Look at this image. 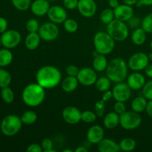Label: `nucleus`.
<instances>
[{
	"label": "nucleus",
	"instance_id": "nucleus-1",
	"mask_svg": "<svg viewBox=\"0 0 152 152\" xmlns=\"http://www.w3.org/2000/svg\"><path fill=\"white\" fill-rule=\"evenodd\" d=\"M36 80L45 90L54 88L62 82V74L56 67L45 65L37 71Z\"/></svg>",
	"mask_w": 152,
	"mask_h": 152
},
{
	"label": "nucleus",
	"instance_id": "nucleus-2",
	"mask_svg": "<svg viewBox=\"0 0 152 152\" xmlns=\"http://www.w3.org/2000/svg\"><path fill=\"white\" fill-rule=\"evenodd\" d=\"M22 99L24 103L31 108L38 107L45 99V89L38 83H31L22 91Z\"/></svg>",
	"mask_w": 152,
	"mask_h": 152
},
{
	"label": "nucleus",
	"instance_id": "nucleus-3",
	"mask_svg": "<svg viewBox=\"0 0 152 152\" xmlns=\"http://www.w3.org/2000/svg\"><path fill=\"white\" fill-rule=\"evenodd\" d=\"M129 65L126 61L120 57L114 58L108 64L106 76L112 83L124 82L129 76Z\"/></svg>",
	"mask_w": 152,
	"mask_h": 152
},
{
	"label": "nucleus",
	"instance_id": "nucleus-4",
	"mask_svg": "<svg viewBox=\"0 0 152 152\" xmlns=\"http://www.w3.org/2000/svg\"><path fill=\"white\" fill-rule=\"evenodd\" d=\"M94 45L100 54H110L115 47V40L105 31H99L94 37Z\"/></svg>",
	"mask_w": 152,
	"mask_h": 152
},
{
	"label": "nucleus",
	"instance_id": "nucleus-5",
	"mask_svg": "<svg viewBox=\"0 0 152 152\" xmlns=\"http://www.w3.org/2000/svg\"><path fill=\"white\" fill-rule=\"evenodd\" d=\"M106 31L115 41H125L129 37V28L126 22L114 19L107 25Z\"/></svg>",
	"mask_w": 152,
	"mask_h": 152
},
{
	"label": "nucleus",
	"instance_id": "nucleus-6",
	"mask_svg": "<svg viewBox=\"0 0 152 152\" xmlns=\"http://www.w3.org/2000/svg\"><path fill=\"white\" fill-rule=\"evenodd\" d=\"M22 124L20 117L15 114H10L4 117L0 125V129L4 136L13 137L19 133Z\"/></svg>",
	"mask_w": 152,
	"mask_h": 152
},
{
	"label": "nucleus",
	"instance_id": "nucleus-7",
	"mask_svg": "<svg viewBox=\"0 0 152 152\" xmlns=\"http://www.w3.org/2000/svg\"><path fill=\"white\" fill-rule=\"evenodd\" d=\"M142 123V117L139 113L127 111L120 115V125L123 129L128 131L137 129Z\"/></svg>",
	"mask_w": 152,
	"mask_h": 152
},
{
	"label": "nucleus",
	"instance_id": "nucleus-8",
	"mask_svg": "<svg viewBox=\"0 0 152 152\" xmlns=\"http://www.w3.org/2000/svg\"><path fill=\"white\" fill-rule=\"evenodd\" d=\"M38 34L43 41L52 42L56 39L59 37V29L57 25L53 22H45L40 25Z\"/></svg>",
	"mask_w": 152,
	"mask_h": 152
},
{
	"label": "nucleus",
	"instance_id": "nucleus-9",
	"mask_svg": "<svg viewBox=\"0 0 152 152\" xmlns=\"http://www.w3.org/2000/svg\"><path fill=\"white\" fill-rule=\"evenodd\" d=\"M149 64V59L146 53L137 52L130 56L128 62L129 68L133 71H140L145 69Z\"/></svg>",
	"mask_w": 152,
	"mask_h": 152
},
{
	"label": "nucleus",
	"instance_id": "nucleus-10",
	"mask_svg": "<svg viewBox=\"0 0 152 152\" xmlns=\"http://www.w3.org/2000/svg\"><path fill=\"white\" fill-rule=\"evenodd\" d=\"M1 45L5 48L13 49L17 47L21 42L22 36L19 31L16 30H8L1 34Z\"/></svg>",
	"mask_w": 152,
	"mask_h": 152
},
{
	"label": "nucleus",
	"instance_id": "nucleus-11",
	"mask_svg": "<svg viewBox=\"0 0 152 152\" xmlns=\"http://www.w3.org/2000/svg\"><path fill=\"white\" fill-rule=\"evenodd\" d=\"M77 78L80 84L84 86H91L96 83L97 74L94 68L86 67L80 69Z\"/></svg>",
	"mask_w": 152,
	"mask_h": 152
},
{
	"label": "nucleus",
	"instance_id": "nucleus-12",
	"mask_svg": "<svg viewBox=\"0 0 152 152\" xmlns=\"http://www.w3.org/2000/svg\"><path fill=\"white\" fill-rule=\"evenodd\" d=\"M113 98L116 101L127 102L132 96V89L127 83L124 82L116 83L112 89Z\"/></svg>",
	"mask_w": 152,
	"mask_h": 152
},
{
	"label": "nucleus",
	"instance_id": "nucleus-13",
	"mask_svg": "<svg viewBox=\"0 0 152 152\" xmlns=\"http://www.w3.org/2000/svg\"><path fill=\"white\" fill-rule=\"evenodd\" d=\"M47 15L50 22H53L56 25L63 24V22L68 18V14L65 8L59 5L51 6Z\"/></svg>",
	"mask_w": 152,
	"mask_h": 152
},
{
	"label": "nucleus",
	"instance_id": "nucleus-14",
	"mask_svg": "<svg viewBox=\"0 0 152 152\" xmlns=\"http://www.w3.org/2000/svg\"><path fill=\"white\" fill-rule=\"evenodd\" d=\"M82 112L75 106H67L62 110V117L64 121L69 125H76L81 121Z\"/></svg>",
	"mask_w": 152,
	"mask_h": 152
},
{
	"label": "nucleus",
	"instance_id": "nucleus-15",
	"mask_svg": "<svg viewBox=\"0 0 152 152\" xmlns=\"http://www.w3.org/2000/svg\"><path fill=\"white\" fill-rule=\"evenodd\" d=\"M77 9L83 17L91 18L96 13L97 5L94 0H79Z\"/></svg>",
	"mask_w": 152,
	"mask_h": 152
},
{
	"label": "nucleus",
	"instance_id": "nucleus-16",
	"mask_svg": "<svg viewBox=\"0 0 152 152\" xmlns=\"http://www.w3.org/2000/svg\"><path fill=\"white\" fill-rule=\"evenodd\" d=\"M114 17L123 22H128L132 16H134V11L132 6L126 4H119L116 8L114 9Z\"/></svg>",
	"mask_w": 152,
	"mask_h": 152
},
{
	"label": "nucleus",
	"instance_id": "nucleus-17",
	"mask_svg": "<svg viewBox=\"0 0 152 152\" xmlns=\"http://www.w3.org/2000/svg\"><path fill=\"white\" fill-rule=\"evenodd\" d=\"M145 78L139 71H134L132 73L127 77V84L132 90L138 91L143 88L145 84Z\"/></svg>",
	"mask_w": 152,
	"mask_h": 152
},
{
	"label": "nucleus",
	"instance_id": "nucleus-18",
	"mask_svg": "<svg viewBox=\"0 0 152 152\" xmlns=\"http://www.w3.org/2000/svg\"><path fill=\"white\" fill-rule=\"evenodd\" d=\"M105 132L102 126L99 125H94L88 129L87 132V140L91 144L97 145L101 140L104 138Z\"/></svg>",
	"mask_w": 152,
	"mask_h": 152
},
{
	"label": "nucleus",
	"instance_id": "nucleus-19",
	"mask_svg": "<svg viewBox=\"0 0 152 152\" xmlns=\"http://www.w3.org/2000/svg\"><path fill=\"white\" fill-rule=\"evenodd\" d=\"M50 7V3L48 0H35L31 3L30 8L35 16H43L48 14Z\"/></svg>",
	"mask_w": 152,
	"mask_h": 152
},
{
	"label": "nucleus",
	"instance_id": "nucleus-20",
	"mask_svg": "<svg viewBox=\"0 0 152 152\" xmlns=\"http://www.w3.org/2000/svg\"><path fill=\"white\" fill-rule=\"evenodd\" d=\"M97 149L99 152H117L120 151L119 144L109 138H103L97 144Z\"/></svg>",
	"mask_w": 152,
	"mask_h": 152
},
{
	"label": "nucleus",
	"instance_id": "nucleus-21",
	"mask_svg": "<svg viewBox=\"0 0 152 152\" xmlns=\"http://www.w3.org/2000/svg\"><path fill=\"white\" fill-rule=\"evenodd\" d=\"M103 125L105 129L112 130L120 125V114L115 111L109 112L105 115L103 119Z\"/></svg>",
	"mask_w": 152,
	"mask_h": 152
},
{
	"label": "nucleus",
	"instance_id": "nucleus-22",
	"mask_svg": "<svg viewBox=\"0 0 152 152\" xmlns=\"http://www.w3.org/2000/svg\"><path fill=\"white\" fill-rule=\"evenodd\" d=\"M41 37L39 35L38 32L29 33L26 36L25 39V47L30 50H34L39 46L41 42Z\"/></svg>",
	"mask_w": 152,
	"mask_h": 152
},
{
	"label": "nucleus",
	"instance_id": "nucleus-23",
	"mask_svg": "<svg viewBox=\"0 0 152 152\" xmlns=\"http://www.w3.org/2000/svg\"><path fill=\"white\" fill-rule=\"evenodd\" d=\"M79 85V81L76 77L68 76L65 79L62 80L61 87L65 92L71 93L77 88Z\"/></svg>",
	"mask_w": 152,
	"mask_h": 152
},
{
	"label": "nucleus",
	"instance_id": "nucleus-24",
	"mask_svg": "<svg viewBox=\"0 0 152 152\" xmlns=\"http://www.w3.org/2000/svg\"><path fill=\"white\" fill-rule=\"evenodd\" d=\"M108 59L105 57V55L103 54H97L96 56H94L92 65L93 68L97 72H103L106 70L108 66Z\"/></svg>",
	"mask_w": 152,
	"mask_h": 152
},
{
	"label": "nucleus",
	"instance_id": "nucleus-25",
	"mask_svg": "<svg viewBox=\"0 0 152 152\" xmlns=\"http://www.w3.org/2000/svg\"><path fill=\"white\" fill-rule=\"evenodd\" d=\"M147 103H148V99L144 96H137L132 101V103H131L132 110L135 112L140 114V113L145 111Z\"/></svg>",
	"mask_w": 152,
	"mask_h": 152
},
{
	"label": "nucleus",
	"instance_id": "nucleus-26",
	"mask_svg": "<svg viewBox=\"0 0 152 152\" xmlns=\"http://www.w3.org/2000/svg\"><path fill=\"white\" fill-rule=\"evenodd\" d=\"M147 33L142 29V28H137L134 30L133 33L132 34V41L136 45H142L146 41Z\"/></svg>",
	"mask_w": 152,
	"mask_h": 152
},
{
	"label": "nucleus",
	"instance_id": "nucleus-27",
	"mask_svg": "<svg viewBox=\"0 0 152 152\" xmlns=\"http://www.w3.org/2000/svg\"><path fill=\"white\" fill-rule=\"evenodd\" d=\"M13 53L10 49H0V67L8 66L13 61Z\"/></svg>",
	"mask_w": 152,
	"mask_h": 152
},
{
	"label": "nucleus",
	"instance_id": "nucleus-28",
	"mask_svg": "<svg viewBox=\"0 0 152 152\" xmlns=\"http://www.w3.org/2000/svg\"><path fill=\"white\" fill-rule=\"evenodd\" d=\"M111 83L112 82L109 80L107 76L106 77H101L99 78H97L96 83H95V86L99 91L105 92L109 90L111 86Z\"/></svg>",
	"mask_w": 152,
	"mask_h": 152
},
{
	"label": "nucleus",
	"instance_id": "nucleus-29",
	"mask_svg": "<svg viewBox=\"0 0 152 152\" xmlns=\"http://www.w3.org/2000/svg\"><path fill=\"white\" fill-rule=\"evenodd\" d=\"M120 151H132L136 148L137 142L134 139L130 137H126L122 140L119 143Z\"/></svg>",
	"mask_w": 152,
	"mask_h": 152
},
{
	"label": "nucleus",
	"instance_id": "nucleus-30",
	"mask_svg": "<svg viewBox=\"0 0 152 152\" xmlns=\"http://www.w3.org/2000/svg\"><path fill=\"white\" fill-rule=\"evenodd\" d=\"M21 120L25 125H33L37 122V114L34 111H26L21 116Z\"/></svg>",
	"mask_w": 152,
	"mask_h": 152
},
{
	"label": "nucleus",
	"instance_id": "nucleus-31",
	"mask_svg": "<svg viewBox=\"0 0 152 152\" xmlns=\"http://www.w3.org/2000/svg\"><path fill=\"white\" fill-rule=\"evenodd\" d=\"M115 19L114 17V9L112 8H105L101 12L100 16H99V19L102 23L105 24V25H108L111 21H113Z\"/></svg>",
	"mask_w": 152,
	"mask_h": 152
},
{
	"label": "nucleus",
	"instance_id": "nucleus-32",
	"mask_svg": "<svg viewBox=\"0 0 152 152\" xmlns=\"http://www.w3.org/2000/svg\"><path fill=\"white\" fill-rule=\"evenodd\" d=\"M1 97L4 102L10 104L14 100V93L9 86L1 88Z\"/></svg>",
	"mask_w": 152,
	"mask_h": 152
},
{
	"label": "nucleus",
	"instance_id": "nucleus-33",
	"mask_svg": "<svg viewBox=\"0 0 152 152\" xmlns=\"http://www.w3.org/2000/svg\"><path fill=\"white\" fill-rule=\"evenodd\" d=\"M11 75L6 70L0 68V88L7 87L11 83Z\"/></svg>",
	"mask_w": 152,
	"mask_h": 152
},
{
	"label": "nucleus",
	"instance_id": "nucleus-34",
	"mask_svg": "<svg viewBox=\"0 0 152 152\" xmlns=\"http://www.w3.org/2000/svg\"><path fill=\"white\" fill-rule=\"evenodd\" d=\"M13 7L20 11H25L31 7V0H11Z\"/></svg>",
	"mask_w": 152,
	"mask_h": 152
},
{
	"label": "nucleus",
	"instance_id": "nucleus-35",
	"mask_svg": "<svg viewBox=\"0 0 152 152\" xmlns=\"http://www.w3.org/2000/svg\"><path fill=\"white\" fill-rule=\"evenodd\" d=\"M63 27L65 31L70 34L77 32L79 28V25L77 21L74 19H68L63 22Z\"/></svg>",
	"mask_w": 152,
	"mask_h": 152
},
{
	"label": "nucleus",
	"instance_id": "nucleus-36",
	"mask_svg": "<svg viewBox=\"0 0 152 152\" xmlns=\"http://www.w3.org/2000/svg\"><path fill=\"white\" fill-rule=\"evenodd\" d=\"M141 28L147 33L152 34V13L146 15L141 22Z\"/></svg>",
	"mask_w": 152,
	"mask_h": 152
},
{
	"label": "nucleus",
	"instance_id": "nucleus-37",
	"mask_svg": "<svg viewBox=\"0 0 152 152\" xmlns=\"http://www.w3.org/2000/svg\"><path fill=\"white\" fill-rule=\"evenodd\" d=\"M97 117L94 111H84L82 112L81 120L86 123H93L96 121Z\"/></svg>",
	"mask_w": 152,
	"mask_h": 152
},
{
	"label": "nucleus",
	"instance_id": "nucleus-38",
	"mask_svg": "<svg viewBox=\"0 0 152 152\" xmlns=\"http://www.w3.org/2000/svg\"><path fill=\"white\" fill-rule=\"evenodd\" d=\"M39 27L40 25L39 24V22L35 19H28L25 24V28H26V30L28 33L38 32Z\"/></svg>",
	"mask_w": 152,
	"mask_h": 152
},
{
	"label": "nucleus",
	"instance_id": "nucleus-39",
	"mask_svg": "<svg viewBox=\"0 0 152 152\" xmlns=\"http://www.w3.org/2000/svg\"><path fill=\"white\" fill-rule=\"evenodd\" d=\"M105 103V102L101 99L97 101L94 105V112L96 113L98 117H102L105 115V108H106Z\"/></svg>",
	"mask_w": 152,
	"mask_h": 152
},
{
	"label": "nucleus",
	"instance_id": "nucleus-40",
	"mask_svg": "<svg viewBox=\"0 0 152 152\" xmlns=\"http://www.w3.org/2000/svg\"><path fill=\"white\" fill-rule=\"evenodd\" d=\"M142 96L148 100H152V80L146 82L142 88Z\"/></svg>",
	"mask_w": 152,
	"mask_h": 152
},
{
	"label": "nucleus",
	"instance_id": "nucleus-41",
	"mask_svg": "<svg viewBox=\"0 0 152 152\" xmlns=\"http://www.w3.org/2000/svg\"><path fill=\"white\" fill-rule=\"evenodd\" d=\"M41 146L44 152H56L53 149V140L50 138H45L41 142Z\"/></svg>",
	"mask_w": 152,
	"mask_h": 152
},
{
	"label": "nucleus",
	"instance_id": "nucleus-42",
	"mask_svg": "<svg viewBox=\"0 0 152 152\" xmlns=\"http://www.w3.org/2000/svg\"><path fill=\"white\" fill-rule=\"evenodd\" d=\"M114 110L116 113L118 114H122L126 111V106L125 105L124 102H120V101H116L114 105Z\"/></svg>",
	"mask_w": 152,
	"mask_h": 152
},
{
	"label": "nucleus",
	"instance_id": "nucleus-43",
	"mask_svg": "<svg viewBox=\"0 0 152 152\" xmlns=\"http://www.w3.org/2000/svg\"><path fill=\"white\" fill-rule=\"evenodd\" d=\"M79 0H63V6L68 10H74L77 8Z\"/></svg>",
	"mask_w": 152,
	"mask_h": 152
},
{
	"label": "nucleus",
	"instance_id": "nucleus-44",
	"mask_svg": "<svg viewBox=\"0 0 152 152\" xmlns=\"http://www.w3.org/2000/svg\"><path fill=\"white\" fill-rule=\"evenodd\" d=\"M128 26L129 28H132V29H136V28H139L140 25H141L140 19L138 17H135V16H132L129 21H128Z\"/></svg>",
	"mask_w": 152,
	"mask_h": 152
},
{
	"label": "nucleus",
	"instance_id": "nucleus-45",
	"mask_svg": "<svg viewBox=\"0 0 152 152\" xmlns=\"http://www.w3.org/2000/svg\"><path fill=\"white\" fill-rule=\"evenodd\" d=\"M79 71L80 69L78 68V67H77L74 65H70L65 69L66 71V74L68 76H71V77H77V74H78Z\"/></svg>",
	"mask_w": 152,
	"mask_h": 152
},
{
	"label": "nucleus",
	"instance_id": "nucleus-46",
	"mask_svg": "<svg viewBox=\"0 0 152 152\" xmlns=\"http://www.w3.org/2000/svg\"><path fill=\"white\" fill-rule=\"evenodd\" d=\"M26 151L28 152H42L43 150L41 145H39L37 143H32L28 145Z\"/></svg>",
	"mask_w": 152,
	"mask_h": 152
},
{
	"label": "nucleus",
	"instance_id": "nucleus-47",
	"mask_svg": "<svg viewBox=\"0 0 152 152\" xmlns=\"http://www.w3.org/2000/svg\"><path fill=\"white\" fill-rule=\"evenodd\" d=\"M7 21L4 18L0 17V34H3L7 31Z\"/></svg>",
	"mask_w": 152,
	"mask_h": 152
},
{
	"label": "nucleus",
	"instance_id": "nucleus-48",
	"mask_svg": "<svg viewBox=\"0 0 152 152\" xmlns=\"http://www.w3.org/2000/svg\"><path fill=\"white\" fill-rule=\"evenodd\" d=\"M113 97V94L112 91L108 90L106 91L103 92V94L102 96V99L104 102H108L109 100H111Z\"/></svg>",
	"mask_w": 152,
	"mask_h": 152
},
{
	"label": "nucleus",
	"instance_id": "nucleus-49",
	"mask_svg": "<svg viewBox=\"0 0 152 152\" xmlns=\"http://www.w3.org/2000/svg\"><path fill=\"white\" fill-rule=\"evenodd\" d=\"M152 5V0H139L136 4V6L140 7L142 6H151Z\"/></svg>",
	"mask_w": 152,
	"mask_h": 152
},
{
	"label": "nucleus",
	"instance_id": "nucleus-50",
	"mask_svg": "<svg viewBox=\"0 0 152 152\" xmlns=\"http://www.w3.org/2000/svg\"><path fill=\"white\" fill-rule=\"evenodd\" d=\"M145 111H146L147 114H148L151 118H152V100H148V103H147Z\"/></svg>",
	"mask_w": 152,
	"mask_h": 152
},
{
	"label": "nucleus",
	"instance_id": "nucleus-51",
	"mask_svg": "<svg viewBox=\"0 0 152 152\" xmlns=\"http://www.w3.org/2000/svg\"><path fill=\"white\" fill-rule=\"evenodd\" d=\"M144 71H145V75L149 78L152 79V64H148L146 68L144 69Z\"/></svg>",
	"mask_w": 152,
	"mask_h": 152
},
{
	"label": "nucleus",
	"instance_id": "nucleus-52",
	"mask_svg": "<svg viewBox=\"0 0 152 152\" xmlns=\"http://www.w3.org/2000/svg\"><path fill=\"white\" fill-rule=\"evenodd\" d=\"M120 4L118 0H108V5L112 9L116 8Z\"/></svg>",
	"mask_w": 152,
	"mask_h": 152
},
{
	"label": "nucleus",
	"instance_id": "nucleus-53",
	"mask_svg": "<svg viewBox=\"0 0 152 152\" xmlns=\"http://www.w3.org/2000/svg\"><path fill=\"white\" fill-rule=\"evenodd\" d=\"M123 3L126 4H128V5L130 6H133V5H136V4L137 3V1L139 0H123Z\"/></svg>",
	"mask_w": 152,
	"mask_h": 152
},
{
	"label": "nucleus",
	"instance_id": "nucleus-54",
	"mask_svg": "<svg viewBox=\"0 0 152 152\" xmlns=\"http://www.w3.org/2000/svg\"><path fill=\"white\" fill-rule=\"evenodd\" d=\"M88 151V149L87 148H86V146H79L77 147V148H76L75 150H74V151L75 152H87Z\"/></svg>",
	"mask_w": 152,
	"mask_h": 152
},
{
	"label": "nucleus",
	"instance_id": "nucleus-55",
	"mask_svg": "<svg viewBox=\"0 0 152 152\" xmlns=\"http://www.w3.org/2000/svg\"><path fill=\"white\" fill-rule=\"evenodd\" d=\"M148 59H149V61H151L152 62V52L148 55Z\"/></svg>",
	"mask_w": 152,
	"mask_h": 152
},
{
	"label": "nucleus",
	"instance_id": "nucleus-56",
	"mask_svg": "<svg viewBox=\"0 0 152 152\" xmlns=\"http://www.w3.org/2000/svg\"><path fill=\"white\" fill-rule=\"evenodd\" d=\"M73 151L71 149H64L63 152H72Z\"/></svg>",
	"mask_w": 152,
	"mask_h": 152
},
{
	"label": "nucleus",
	"instance_id": "nucleus-57",
	"mask_svg": "<svg viewBox=\"0 0 152 152\" xmlns=\"http://www.w3.org/2000/svg\"><path fill=\"white\" fill-rule=\"evenodd\" d=\"M150 48H151V51H152V39H151V42H150Z\"/></svg>",
	"mask_w": 152,
	"mask_h": 152
},
{
	"label": "nucleus",
	"instance_id": "nucleus-58",
	"mask_svg": "<svg viewBox=\"0 0 152 152\" xmlns=\"http://www.w3.org/2000/svg\"><path fill=\"white\" fill-rule=\"evenodd\" d=\"M2 45H1V39H0V48H1V46Z\"/></svg>",
	"mask_w": 152,
	"mask_h": 152
}]
</instances>
